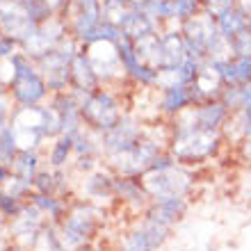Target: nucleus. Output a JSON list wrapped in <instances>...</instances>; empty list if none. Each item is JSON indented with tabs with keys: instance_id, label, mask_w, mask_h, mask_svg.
I'll use <instances>...</instances> for the list:
<instances>
[{
	"instance_id": "f257e3e1",
	"label": "nucleus",
	"mask_w": 251,
	"mask_h": 251,
	"mask_svg": "<svg viewBox=\"0 0 251 251\" xmlns=\"http://www.w3.org/2000/svg\"><path fill=\"white\" fill-rule=\"evenodd\" d=\"M162 240H165V233L160 231V228H155L151 233H142L139 238L132 240V245L128 247V251H153Z\"/></svg>"
},
{
	"instance_id": "f03ea898",
	"label": "nucleus",
	"mask_w": 251,
	"mask_h": 251,
	"mask_svg": "<svg viewBox=\"0 0 251 251\" xmlns=\"http://www.w3.org/2000/svg\"><path fill=\"white\" fill-rule=\"evenodd\" d=\"M249 25H251V21H249Z\"/></svg>"
}]
</instances>
